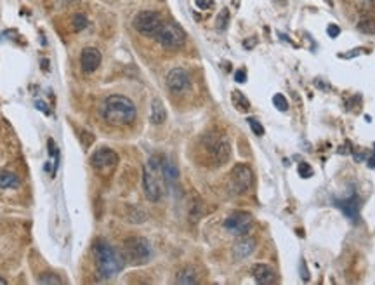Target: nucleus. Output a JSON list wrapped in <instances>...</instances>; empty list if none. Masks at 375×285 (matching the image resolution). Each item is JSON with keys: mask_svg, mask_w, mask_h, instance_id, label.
Returning <instances> with one entry per match:
<instances>
[{"mask_svg": "<svg viewBox=\"0 0 375 285\" xmlns=\"http://www.w3.org/2000/svg\"><path fill=\"white\" fill-rule=\"evenodd\" d=\"M19 186V178L14 173H9V170H2L0 173V188L7 190V188H18Z\"/></svg>", "mask_w": 375, "mask_h": 285, "instance_id": "6ab92c4d", "label": "nucleus"}, {"mask_svg": "<svg viewBox=\"0 0 375 285\" xmlns=\"http://www.w3.org/2000/svg\"><path fill=\"white\" fill-rule=\"evenodd\" d=\"M91 163L94 169H108V167H115L118 163V155L109 148H101L92 155Z\"/></svg>", "mask_w": 375, "mask_h": 285, "instance_id": "9b49d317", "label": "nucleus"}, {"mask_svg": "<svg viewBox=\"0 0 375 285\" xmlns=\"http://www.w3.org/2000/svg\"><path fill=\"white\" fill-rule=\"evenodd\" d=\"M87 25H89V21H87V18H85L84 14H77V16L73 18V28H75L77 32H78V30H84Z\"/></svg>", "mask_w": 375, "mask_h": 285, "instance_id": "393cba45", "label": "nucleus"}, {"mask_svg": "<svg viewBox=\"0 0 375 285\" xmlns=\"http://www.w3.org/2000/svg\"><path fill=\"white\" fill-rule=\"evenodd\" d=\"M37 108L40 111H44V113H49V110H47V104L44 103V101H37Z\"/></svg>", "mask_w": 375, "mask_h": 285, "instance_id": "2f4dec72", "label": "nucleus"}, {"mask_svg": "<svg viewBox=\"0 0 375 285\" xmlns=\"http://www.w3.org/2000/svg\"><path fill=\"white\" fill-rule=\"evenodd\" d=\"M195 4H197V7H200L203 11L212 9L214 7V0H195Z\"/></svg>", "mask_w": 375, "mask_h": 285, "instance_id": "cd10ccee", "label": "nucleus"}, {"mask_svg": "<svg viewBox=\"0 0 375 285\" xmlns=\"http://www.w3.org/2000/svg\"><path fill=\"white\" fill-rule=\"evenodd\" d=\"M247 122H248L250 129H252V131H254V134H256V136H263V134H264V127L261 126V122H259V120H256V119H248Z\"/></svg>", "mask_w": 375, "mask_h": 285, "instance_id": "a878e982", "label": "nucleus"}, {"mask_svg": "<svg viewBox=\"0 0 375 285\" xmlns=\"http://www.w3.org/2000/svg\"><path fill=\"white\" fill-rule=\"evenodd\" d=\"M327 2H328V4H332V0H327Z\"/></svg>", "mask_w": 375, "mask_h": 285, "instance_id": "c9c22d12", "label": "nucleus"}, {"mask_svg": "<svg viewBox=\"0 0 375 285\" xmlns=\"http://www.w3.org/2000/svg\"><path fill=\"white\" fill-rule=\"evenodd\" d=\"M94 252H96V264L97 271L103 278H111L116 273L122 271L123 268V257L120 256L115 249L104 240L96 242L94 245Z\"/></svg>", "mask_w": 375, "mask_h": 285, "instance_id": "7ed1b4c3", "label": "nucleus"}, {"mask_svg": "<svg viewBox=\"0 0 375 285\" xmlns=\"http://www.w3.org/2000/svg\"><path fill=\"white\" fill-rule=\"evenodd\" d=\"M252 275H254V278H256V282L261 285H271L278 280L275 269L271 266H268V264H256V266L252 268Z\"/></svg>", "mask_w": 375, "mask_h": 285, "instance_id": "4468645a", "label": "nucleus"}, {"mask_svg": "<svg viewBox=\"0 0 375 285\" xmlns=\"http://www.w3.org/2000/svg\"><path fill=\"white\" fill-rule=\"evenodd\" d=\"M38 283L42 285H61V278H57L56 275H52V273H45V275H42L40 278H38Z\"/></svg>", "mask_w": 375, "mask_h": 285, "instance_id": "4be33fe9", "label": "nucleus"}, {"mask_svg": "<svg viewBox=\"0 0 375 285\" xmlns=\"http://www.w3.org/2000/svg\"><path fill=\"white\" fill-rule=\"evenodd\" d=\"M134 28L138 30L141 35H146V37H156V33L160 32L163 25V19L158 13L155 11H141L138 16L132 21Z\"/></svg>", "mask_w": 375, "mask_h": 285, "instance_id": "423d86ee", "label": "nucleus"}, {"mask_svg": "<svg viewBox=\"0 0 375 285\" xmlns=\"http://www.w3.org/2000/svg\"><path fill=\"white\" fill-rule=\"evenodd\" d=\"M165 119H167V111H165L163 103L160 99H153V103H151V115H150L151 124L160 126V124L165 122Z\"/></svg>", "mask_w": 375, "mask_h": 285, "instance_id": "f3484780", "label": "nucleus"}, {"mask_svg": "<svg viewBox=\"0 0 375 285\" xmlns=\"http://www.w3.org/2000/svg\"><path fill=\"white\" fill-rule=\"evenodd\" d=\"M103 117L108 124L116 127L122 126H131L138 117V110L136 104L132 103L129 97L115 94L109 96L103 104Z\"/></svg>", "mask_w": 375, "mask_h": 285, "instance_id": "f257e3e1", "label": "nucleus"}, {"mask_svg": "<svg viewBox=\"0 0 375 285\" xmlns=\"http://www.w3.org/2000/svg\"><path fill=\"white\" fill-rule=\"evenodd\" d=\"M299 176L300 178H309V176H312V169H311V165H307V163H299Z\"/></svg>", "mask_w": 375, "mask_h": 285, "instance_id": "bb28decb", "label": "nucleus"}, {"mask_svg": "<svg viewBox=\"0 0 375 285\" xmlns=\"http://www.w3.org/2000/svg\"><path fill=\"white\" fill-rule=\"evenodd\" d=\"M252 179H254L252 169H250L247 163H236V165L233 167L231 174H229L231 190L238 195L248 191L250 185H252Z\"/></svg>", "mask_w": 375, "mask_h": 285, "instance_id": "6e6552de", "label": "nucleus"}, {"mask_svg": "<svg viewBox=\"0 0 375 285\" xmlns=\"http://www.w3.org/2000/svg\"><path fill=\"white\" fill-rule=\"evenodd\" d=\"M162 173H163V179H165V185H175L179 179V170L177 167L174 165V162H170V160L163 158V163H162Z\"/></svg>", "mask_w": 375, "mask_h": 285, "instance_id": "dca6fc26", "label": "nucleus"}, {"mask_svg": "<svg viewBox=\"0 0 375 285\" xmlns=\"http://www.w3.org/2000/svg\"><path fill=\"white\" fill-rule=\"evenodd\" d=\"M234 80H236L238 84H243V82L247 80V73H245V70H238V72L234 73Z\"/></svg>", "mask_w": 375, "mask_h": 285, "instance_id": "7c9ffc66", "label": "nucleus"}, {"mask_svg": "<svg viewBox=\"0 0 375 285\" xmlns=\"http://www.w3.org/2000/svg\"><path fill=\"white\" fill-rule=\"evenodd\" d=\"M273 104H275L280 111H287L288 110V101H287V97H285L283 94H275V97H273Z\"/></svg>", "mask_w": 375, "mask_h": 285, "instance_id": "5701e85b", "label": "nucleus"}, {"mask_svg": "<svg viewBox=\"0 0 375 285\" xmlns=\"http://www.w3.org/2000/svg\"><path fill=\"white\" fill-rule=\"evenodd\" d=\"M231 101H233V104H234V108H236V110H240V111H248L250 103H248V99H247V97H245L243 94H241L240 91H233V94H231Z\"/></svg>", "mask_w": 375, "mask_h": 285, "instance_id": "aec40b11", "label": "nucleus"}, {"mask_svg": "<svg viewBox=\"0 0 375 285\" xmlns=\"http://www.w3.org/2000/svg\"><path fill=\"white\" fill-rule=\"evenodd\" d=\"M123 254L132 264H144L151 257V245L143 237H131L123 242Z\"/></svg>", "mask_w": 375, "mask_h": 285, "instance_id": "20e7f679", "label": "nucleus"}, {"mask_svg": "<svg viewBox=\"0 0 375 285\" xmlns=\"http://www.w3.org/2000/svg\"><path fill=\"white\" fill-rule=\"evenodd\" d=\"M335 207L342 210L347 217L353 222H358L359 219V197L356 193H353L349 198H344V200H334Z\"/></svg>", "mask_w": 375, "mask_h": 285, "instance_id": "f8f14e48", "label": "nucleus"}, {"mask_svg": "<svg viewBox=\"0 0 375 285\" xmlns=\"http://www.w3.org/2000/svg\"><path fill=\"white\" fill-rule=\"evenodd\" d=\"M205 148L209 150L210 157H212L216 165H222L224 162H228L229 155H231V148L226 138L222 136H214L209 134L205 138Z\"/></svg>", "mask_w": 375, "mask_h": 285, "instance_id": "0eeeda50", "label": "nucleus"}, {"mask_svg": "<svg viewBox=\"0 0 375 285\" xmlns=\"http://www.w3.org/2000/svg\"><path fill=\"white\" fill-rule=\"evenodd\" d=\"M327 33H328V37L335 38L339 33H341V28H339L337 25H330V26H328V28H327Z\"/></svg>", "mask_w": 375, "mask_h": 285, "instance_id": "c756f323", "label": "nucleus"}, {"mask_svg": "<svg viewBox=\"0 0 375 285\" xmlns=\"http://www.w3.org/2000/svg\"><path fill=\"white\" fill-rule=\"evenodd\" d=\"M80 65L82 70L87 73L97 70V66L101 65V52L96 47H85L80 54Z\"/></svg>", "mask_w": 375, "mask_h": 285, "instance_id": "ddd939ff", "label": "nucleus"}, {"mask_svg": "<svg viewBox=\"0 0 375 285\" xmlns=\"http://www.w3.org/2000/svg\"><path fill=\"white\" fill-rule=\"evenodd\" d=\"M276 2H281V4H285V2H287V0H276Z\"/></svg>", "mask_w": 375, "mask_h": 285, "instance_id": "f704fd0d", "label": "nucleus"}, {"mask_svg": "<svg viewBox=\"0 0 375 285\" xmlns=\"http://www.w3.org/2000/svg\"><path fill=\"white\" fill-rule=\"evenodd\" d=\"M167 87L170 89V92L174 94H181V92H186L188 89L191 87V79L190 73L182 68H174L169 72L167 75Z\"/></svg>", "mask_w": 375, "mask_h": 285, "instance_id": "9d476101", "label": "nucleus"}, {"mask_svg": "<svg viewBox=\"0 0 375 285\" xmlns=\"http://www.w3.org/2000/svg\"><path fill=\"white\" fill-rule=\"evenodd\" d=\"M250 226H252V216H250L248 212H243V210L233 212L231 216L224 221V228L228 230L231 235H236V237L247 235Z\"/></svg>", "mask_w": 375, "mask_h": 285, "instance_id": "1a4fd4ad", "label": "nucleus"}, {"mask_svg": "<svg viewBox=\"0 0 375 285\" xmlns=\"http://www.w3.org/2000/svg\"><path fill=\"white\" fill-rule=\"evenodd\" d=\"M162 155H153L144 165L143 173V186L146 198L151 202H158L163 195V185H165V179H163L162 173V163H163Z\"/></svg>", "mask_w": 375, "mask_h": 285, "instance_id": "f03ea898", "label": "nucleus"}, {"mask_svg": "<svg viewBox=\"0 0 375 285\" xmlns=\"http://www.w3.org/2000/svg\"><path fill=\"white\" fill-rule=\"evenodd\" d=\"M299 269H300V278H302L304 282H306V280H309V271L306 269V263H304V259H300Z\"/></svg>", "mask_w": 375, "mask_h": 285, "instance_id": "c85d7f7f", "label": "nucleus"}, {"mask_svg": "<svg viewBox=\"0 0 375 285\" xmlns=\"http://www.w3.org/2000/svg\"><path fill=\"white\" fill-rule=\"evenodd\" d=\"M156 40L165 49H177L184 44L186 33L177 23H163L160 32L156 33Z\"/></svg>", "mask_w": 375, "mask_h": 285, "instance_id": "39448f33", "label": "nucleus"}, {"mask_svg": "<svg viewBox=\"0 0 375 285\" xmlns=\"http://www.w3.org/2000/svg\"><path fill=\"white\" fill-rule=\"evenodd\" d=\"M373 148H375V144H373ZM368 167H370V169H373V167H375V151H373L372 157L368 158Z\"/></svg>", "mask_w": 375, "mask_h": 285, "instance_id": "473e14b6", "label": "nucleus"}, {"mask_svg": "<svg viewBox=\"0 0 375 285\" xmlns=\"http://www.w3.org/2000/svg\"><path fill=\"white\" fill-rule=\"evenodd\" d=\"M175 282L182 283V285H193V283H197L198 282L197 271H195L193 268H182L181 271L177 273V276H175Z\"/></svg>", "mask_w": 375, "mask_h": 285, "instance_id": "a211bd4d", "label": "nucleus"}, {"mask_svg": "<svg viewBox=\"0 0 375 285\" xmlns=\"http://www.w3.org/2000/svg\"><path fill=\"white\" fill-rule=\"evenodd\" d=\"M228 21H229V11L228 9H222L221 13H219L217 16V30H224L226 26H228Z\"/></svg>", "mask_w": 375, "mask_h": 285, "instance_id": "b1692460", "label": "nucleus"}, {"mask_svg": "<svg viewBox=\"0 0 375 285\" xmlns=\"http://www.w3.org/2000/svg\"><path fill=\"white\" fill-rule=\"evenodd\" d=\"M358 30L363 33L375 35V18L373 16H363L358 23Z\"/></svg>", "mask_w": 375, "mask_h": 285, "instance_id": "412c9836", "label": "nucleus"}, {"mask_svg": "<svg viewBox=\"0 0 375 285\" xmlns=\"http://www.w3.org/2000/svg\"><path fill=\"white\" fill-rule=\"evenodd\" d=\"M0 285H7V280L2 278V276H0Z\"/></svg>", "mask_w": 375, "mask_h": 285, "instance_id": "72a5a7b5", "label": "nucleus"}, {"mask_svg": "<svg viewBox=\"0 0 375 285\" xmlns=\"http://www.w3.org/2000/svg\"><path fill=\"white\" fill-rule=\"evenodd\" d=\"M254 249H256V240L254 238H241L233 245V257L236 261L245 259L254 252Z\"/></svg>", "mask_w": 375, "mask_h": 285, "instance_id": "2eb2a0df", "label": "nucleus"}]
</instances>
